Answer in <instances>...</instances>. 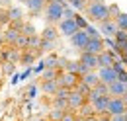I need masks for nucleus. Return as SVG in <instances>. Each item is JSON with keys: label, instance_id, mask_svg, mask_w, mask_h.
<instances>
[{"label": "nucleus", "instance_id": "c85d7f7f", "mask_svg": "<svg viewBox=\"0 0 127 121\" xmlns=\"http://www.w3.org/2000/svg\"><path fill=\"white\" fill-rule=\"evenodd\" d=\"M121 14V10H119V6L117 4H108V18L115 22V18Z\"/></svg>", "mask_w": 127, "mask_h": 121}, {"label": "nucleus", "instance_id": "4468645a", "mask_svg": "<svg viewBox=\"0 0 127 121\" xmlns=\"http://www.w3.org/2000/svg\"><path fill=\"white\" fill-rule=\"evenodd\" d=\"M100 35H106V39H110L115 35V31H117V26H115V22L113 20H106V22H102L100 24Z\"/></svg>", "mask_w": 127, "mask_h": 121}, {"label": "nucleus", "instance_id": "7c9ffc66", "mask_svg": "<svg viewBox=\"0 0 127 121\" xmlns=\"http://www.w3.org/2000/svg\"><path fill=\"white\" fill-rule=\"evenodd\" d=\"M57 74H59V70H55V68H45L43 74H41V80H57Z\"/></svg>", "mask_w": 127, "mask_h": 121}, {"label": "nucleus", "instance_id": "4be33fe9", "mask_svg": "<svg viewBox=\"0 0 127 121\" xmlns=\"http://www.w3.org/2000/svg\"><path fill=\"white\" fill-rule=\"evenodd\" d=\"M64 115V109H57V107H51L47 113V121H61Z\"/></svg>", "mask_w": 127, "mask_h": 121}, {"label": "nucleus", "instance_id": "58836bf2", "mask_svg": "<svg viewBox=\"0 0 127 121\" xmlns=\"http://www.w3.org/2000/svg\"><path fill=\"white\" fill-rule=\"evenodd\" d=\"M74 18V10L70 6H64L63 8V20H72Z\"/></svg>", "mask_w": 127, "mask_h": 121}, {"label": "nucleus", "instance_id": "79ce46f5", "mask_svg": "<svg viewBox=\"0 0 127 121\" xmlns=\"http://www.w3.org/2000/svg\"><path fill=\"white\" fill-rule=\"evenodd\" d=\"M68 94H70V92L64 90V88H59V90L55 92V96H57V98H68Z\"/></svg>", "mask_w": 127, "mask_h": 121}, {"label": "nucleus", "instance_id": "f03ea898", "mask_svg": "<svg viewBox=\"0 0 127 121\" xmlns=\"http://www.w3.org/2000/svg\"><path fill=\"white\" fill-rule=\"evenodd\" d=\"M86 18H90L92 22H106V20H110L108 18V4L106 2H96V4H88L86 6Z\"/></svg>", "mask_w": 127, "mask_h": 121}, {"label": "nucleus", "instance_id": "412c9836", "mask_svg": "<svg viewBox=\"0 0 127 121\" xmlns=\"http://www.w3.org/2000/svg\"><path fill=\"white\" fill-rule=\"evenodd\" d=\"M80 82H84L88 88H94L96 84L100 82V78H98V74H96V70H92V72H88V74L82 76V78H80Z\"/></svg>", "mask_w": 127, "mask_h": 121}, {"label": "nucleus", "instance_id": "2f4dec72", "mask_svg": "<svg viewBox=\"0 0 127 121\" xmlns=\"http://www.w3.org/2000/svg\"><path fill=\"white\" fill-rule=\"evenodd\" d=\"M22 35H26V37H32V35H37V31L33 28V24H24V28H22Z\"/></svg>", "mask_w": 127, "mask_h": 121}, {"label": "nucleus", "instance_id": "6e6552de", "mask_svg": "<svg viewBox=\"0 0 127 121\" xmlns=\"http://www.w3.org/2000/svg\"><path fill=\"white\" fill-rule=\"evenodd\" d=\"M102 51H106L104 37H100V39H88V43L84 47V53H90V55H100Z\"/></svg>", "mask_w": 127, "mask_h": 121}, {"label": "nucleus", "instance_id": "423d86ee", "mask_svg": "<svg viewBox=\"0 0 127 121\" xmlns=\"http://www.w3.org/2000/svg\"><path fill=\"white\" fill-rule=\"evenodd\" d=\"M94 109V115H106L108 113V106H110V96H100L90 104Z\"/></svg>", "mask_w": 127, "mask_h": 121}, {"label": "nucleus", "instance_id": "aec40b11", "mask_svg": "<svg viewBox=\"0 0 127 121\" xmlns=\"http://www.w3.org/2000/svg\"><path fill=\"white\" fill-rule=\"evenodd\" d=\"M39 88H41V92H43V94H49V96H55V92L59 90L57 80H41Z\"/></svg>", "mask_w": 127, "mask_h": 121}, {"label": "nucleus", "instance_id": "20e7f679", "mask_svg": "<svg viewBox=\"0 0 127 121\" xmlns=\"http://www.w3.org/2000/svg\"><path fill=\"white\" fill-rule=\"evenodd\" d=\"M127 109V104L123 102V98H110V106H108V115L115 117V115H123Z\"/></svg>", "mask_w": 127, "mask_h": 121}, {"label": "nucleus", "instance_id": "c9c22d12", "mask_svg": "<svg viewBox=\"0 0 127 121\" xmlns=\"http://www.w3.org/2000/svg\"><path fill=\"white\" fill-rule=\"evenodd\" d=\"M86 35H88V39H100V37H102V35H100V31L96 30V28H92V26H88V28H86Z\"/></svg>", "mask_w": 127, "mask_h": 121}, {"label": "nucleus", "instance_id": "37998d69", "mask_svg": "<svg viewBox=\"0 0 127 121\" xmlns=\"http://www.w3.org/2000/svg\"><path fill=\"white\" fill-rule=\"evenodd\" d=\"M96 119H98V121H111V117L106 113V115H96Z\"/></svg>", "mask_w": 127, "mask_h": 121}, {"label": "nucleus", "instance_id": "f704fd0d", "mask_svg": "<svg viewBox=\"0 0 127 121\" xmlns=\"http://www.w3.org/2000/svg\"><path fill=\"white\" fill-rule=\"evenodd\" d=\"M90 90H92V88H88V86H86L84 82H80V78H78V84H76V88H74V92H78L80 96H84V98H86V96L90 94Z\"/></svg>", "mask_w": 127, "mask_h": 121}, {"label": "nucleus", "instance_id": "5701e85b", "mask_svg": "<svg viewBox=\"0 0 127 121\" xmlns=\"http://www.w3.org/2000/svg\"><path fill=\"white\" fill-rule=\"evenodd\" d=\"M8 18H10V22H14V20H24V10L22 8H8Z\"/></svg>", "mask_w": 127, "mask_h": 121}, {"label": "nucleus", "instance_id": "a878e982", "mask_svg": "<svg viewBox=\"0 0 127 121\" xmlns=\"http://www.w3.org/2000/svg\"><path fill=\"white\" fill-rule=\"evenodd\" d=\"M115 26H117V30L127 31V14L125 12H121V14L115 18Z\"/></svg>", "mask_w": 127, "mask_h": 121}, {"label": "nucleus", "instance_id": "c03bdc74", "mask_svg": "<svg viewBox=\"0 0 127 121\" xmlns=\"http://www.w3.org/2000/svg\"><path fill=\"white\" fill-rule=\"evenodd\" d=\"M111 121H127L125 115H115V117H111Z\"/></svg>", "mask_w": 127, "mask_h": 121}, {"label": "nucleus", "instance_id": "a18cd8bd", "mask_svg": "<svg viewBox=\"0 0 127 121\" xmlns=\"http://www.w3.org/2000/svg\"><path fill=\"white\" fill-rule=\"evenodd\" d=\"M119 49H121V53H127V41H123V43L119 45Z\"/></svg>", "mask_w": 127, "mask_h": 121}, {"label": "nucleus", "instance_id": "0eeeda50", "mask_svg": "<svg viewBox=\"0 0 127 121\" xmlns=\"http://www.w3.org/2000/svg\"><path fill=\"white\" fill-rule=\"evenodd\" d=\"M57 30L61 31V35H64V37H72V35L78 31V28H76L74 20H61V22L57 24Z\"/></svg>", "mask_w": 127, "mask_h": 121}, {"label": "nucleus", "instance_id": "39448f33", "mask_svg": "<svg viewBox=\"0 0 127 121\" xmlns=\"http://www.w3.org/2000/svg\"><path fill=\"white\" fill-rule=\"evenodd\" d=\"M20 55H22V51H18L16 47H2L0 49V59L4 62L16 64V62H20Z\"/></svg>", "mask_w": 127, "mask_h": 121}, {"label": "nucleus", "instance_id": "3c124183", "mask_svg": "<svg viewBox=\"0 0 127 121\" xmlns=\"http://www.w3.org/2000/svg\"><path fill=\"white\" fill-rule=\"evenodd\" d=\"M61 2H63V4H66V2H68V4H70V2H72V0H61Z\"/></svg>", "mask_w": 127, "mask_h": 121}, {"label": "nucleus", "instance_id": "603ef678", "mask_svg": "<svg viewBox=\"0 0 127 121\" xmlns=\"http://www.w3.org/2000/svg\"><path fill=\"white\" fill-rule=\"evenodd\" d=\"M123 115H125V119H127V109H125V113H123Z\"/></svg>", "mask_w": 127, "mask_h": 121}, {"label": "nucleus", "instance_id": "473e14b6", "mask_svg": "<svg viewBox=\"0 0 127 121\" xmlns=\"http://www.w3.org/2000/svg\"><path fill=\"white\" fill-rule=\"evenodd\" d=\"M39 41H41L39 35H32V37H28V49H32V51L39 49Z\"/></svg>", "mask_w": 127, "mask_h": 121}, {"label": "nucleus", "instance_id": "bb28decb", "mask_svg": "<svg viewBox=\"0 0 127 121\" xmlns=\"http://www.w3.org/2000/svg\"><path fill=\"white\" fill-rule=\"evenodd\" d=\"M72 20H74V24H76V28H78V30H86V28L90 26V24H88V20H86L82 14H74Z\"/></svg>", "mask_w": 127, "mask_h": 121}, {"label": "nucleus", "instance_id": "5fc2aeb1", "mask_svg": "<svg viewBox=\"0 0 127 121\" xmlns=\"http://www.w3.org/2000/svg\"><path fill=\"white\" fill-rule=\"evenodd\" d=\"M39 121H47V117H45V119H39Z\"/></svg>", "mask_w": 127, "mask_h": 121}, {"label": "nucleus", "instance_id": "f8f14e48", "mask_svg": "<svg viewBox=\"0 0 127 121\" xmlns=\"http://www.w3.org/2000/svg\"><path fill=\"white\" fill-rule=\"evenodd\" d=\"M66 102H68V109H70V111H72V109H80L84 104H88V102H86V98H84V96H80L78 92H74V90L68 94Z\"/></svg>", "mask_w": 127, "mask_h": 121}, {"label": "nucleus", "instance_id": "ddd939ff", "mask_svg": "<svg viewBox=\"0 0 127 121\" xmlns=\"http://www.w3.org/2000/svg\"><path fill=\"white\" fill-rule=\"evenodd\" d=\"M78 62H82L84 66H88L90 70H98V55H90V53H84V51H80Z\"/></svg>", "mask_w": 127, "mask_h": 121}, {"label": "nucleus", "instance_id": "b1692460", "mask_svg": "<svg viewBox=\"0 0 127 121\" xmlns=\"http://www.w3.org/2000/svg\"><path fill=\"white\" fill-rule=\"evenodd\" d=\"M51 107H57V109H68V102H66V98H57V96H53V102H51Z\"/></svg>", "mask_w": 127, "mask_h": 121}, {"label": "nucleus", "instance_id": "864d4df0", "mask_svg": "<svg viewBox=\"0 0 127 121\" xmlns=\"http://www.w3.org/2000/svg\"><path fill=\"white\" fill-rule=\"evenodd\" d=\"M20 2H24V4H26V2H28V0H20Z\"/></svg>", "mask_w": 127, "mask_h": 121}, {"label": "nucleus", "instance_id": "1a4fd4ad", "mask_svg": "<svg viewBox=\"0 0 127 121\" xmlns=\"http://www.w3.org/2000/svg\"><path fill=\"white\" fill-rule=\"evenodd\" d=\"M113 60H117V55L110 51V49H106V51H102L100 55H98V68H108L113 64Z\"/></svg>", "mask_w": 127, "mask_h": 121}, {"label": "nucleus", "instance_id": "de8ad7c7", "mask_svg": "<svg viewBox=\"0 0 127 121\" xmlns=\"http://www.w3.org/2000/svg\"><path fill=\"white\" fill-rule=\"evenodd\" d=\"M28 94H30V98H33V94H35V86H32V88H30V92H28Z\"/></svg>", "mask_w": 127, "mask_h": 121}, {"label": "nucleus", "instance_id": "2eb2a0df", "mask_svg": "<svg viewBox=\"0 0 127 121\" xmlns=\"http://www.w3.org/2000/svg\"><path fill=\"white\" fill-rule=\"evenodd\" d=\"M125 88H127V84L119 82V80H115V82H111L110 86H108V94H110V98H123Z\"/></svg>", "mask_w": 127, "mask_h": 121}, {"label": "nucleus", "instance_id": "7ed1b4c3", "mask_svg": "<svg viewBox=\"0 0 127 121\" xmlns=\"http://www.w3.org/2000/svg\"><path fill=\"white\" fill-rule=\"evenodd\" d=\"M76 84H78V76L76 74H70V72H64V70H61L57 74V86L59 88H64V90L72 92L76 88Z\"/></svg>", "mask_w": 127, "mask_h": 121}, {"label": "nucleus", "instance_id": "8fccbe9b", "mask_svg": "<svg viewBox=\"0 0 127 121\" xmlns=\"http://www.w3.org/2000/svg\"><path fill=\"white\" fill-rule=\"evenodd\" d=\"M96 2H104V0H88V4H96Z\"/></svg>", "mask_w": 127, "mask_h": 121}, {"label": "nucleus", "instance_id": "c756f323", "mask_svg": "<svg viewBox=\"0 0 127 121\" xmlns=\"http://www.w3.org/2000/svg\"><path fill=\"white\" fill-rule=\"evenodd\" d=\"M63 70L64 72H70V74H76L78 72V60H66Z\"/></svg>", "mask_w": 127, "mask_h": 121}, {"label": "nucleus", "instance_id": "a211bd4d", "mask_svg": "<svg viewBox=\"0 0 127 121\" xmlns=\"http://www.w3.org/2000/svg\"><path fill=\"white\" fill-rule=\"evenodd\" d=\"M2 37H4V45H8V47H14L16 39L20 37V31L12 30V28H6V30L2 31Z\"/></svg>", "mask_w": 127, "mask_h": 121}, {"label": "nucleus", "instance_id": "09e8293b", "mask_svg": "<svg viewBox=\"0 0 127 121\" xmlns=\"http://www.w3.org/2000/svg\"><path fill=\"white\" fill-rule=\"evenodd\" d=\"M4 47V37H2V33H0V49Z\"/></svg>", "mask_w": 127, "mask_h": 121}, {"label": "nucleus", "instance_id": "49530a36", "mask_svg": "<svg viewBox=\"0 0 127 121\" xmlns=\"http://www.w3.org/2000/svg\"><path fill=\"white\" fill-rule=\"evenodd\" d=\"M82 119H84V121H98V119H96V115H90V117H82Z\"/></svg>", "mask_w": 127, "mask_h": 121}, {"label": "nucleus", "instance_id": "ea45409f", "mask_svg": "<svg viewBox=\"0 0 127 121\" xmlns=\"http://www.w3.org/2000/svg\"><path fill=\"white\" fill-rule=\"evenodd\" d=\"M76 117H78V115H76L74 111L66 109V111H64V115H63V119H61V121H76Z\"/></svg>", "mask_w": 127, "mask_h": 121}, {"label": "nucleus", "instance_id": "a19ab883", "mask_svg": "<svg viewBox=\"0 0 127 121\" xmlns=\"http://www.w3.org/2000/svg\"><path fill=\"white\" fill-rule=\"evenodd\" d=\"M2 68H4V74H12V72H14V64H12V62H4Z\"/></svg>", "mask_w": 127, "mask_h": 121}, {"label": "nucleus", "instance_id": "393cba45", "mask_svg": "<svg viewBox=\"0 0 127 121\" xmlns=\"http://www.w3.org/2000/svg\"><path fill=\"white\" fill-rule=\"evenodd\" d=\"M90 92H92L94 96H110V94H108V86H106L104 82H98Z\"/></svg>", "mask_w": 127, "mask_h": 121}, {"label": "nucleus", "instance_id": "f3484780", "mask_svg": "<svg viewBox=\"0 0 127 121\" xmlns=\"http://www.w3.org/2000/svg\"><path fill=\"white\" fill-rule=\"evenodd\" d=\"M45 4H47V0H28L26 2V6H28V10H30V14H41L43 10H45Z\"/></svg>", "mask_w": 127, "mask_h": 121}, {"label": "nucleus", "instance_id": "cd10ccee", "mask_svg": "<svg viewBox=\"0 0 127 121\" xmlns=\"http://www.w3.org/2000/svg\"><path fill=\"white\" fill-rule=\"evenodd\" d=\"M57 62H59V57H57V55H49L47 59L43 60V66H45V68H55V70H57Z\"/></svg>", "mask_w": 127, "mask_h": 121}, {"label": "nucleus", "instance_id": "9d476101", "mask_svg": "<svg viewBox=\"0 0 127 121\" xmlns=\"http://www.w3.org/2000/svg\"><path fill=\"white\" fill-rule=\"evenodd\" d=\"M96 74H98V78H100V82H104L106 86H110L111 82H115V80H117V74L113 72V68H111V66H108V68H98V70H96Z\"/></svg>", "mask_w": 127, "mask_h": 121}, {"label": "nucleus", "instance_id": "f257e3e1", "mask_svg": "<svg viewBox=\"0 0 127 121\" xmlns=\"http://www.w3.org/2000/svg\"><path fill=\"white\" fill-rule=\"evenodd\" d=\"M63 8L64 4L61 0H47V4H45V22H47V26H55L63 20Z\"/></svg>", "mask_w": 127, "mask_h": 121}, {"label": "nucleus", "instance_id": "e433bc0d", "mask_svg": "<svg viewBox=\"0 0 127 121\" xmlns=\"http://www.w3.org/2000/svg\"><path fill=\"white\" fill-rule=\"evenodd\" d=\"M51 49H55V43H53V41H45V39L39 41V51H41V53H43V51H51Z\"/></svg>", "mask_w": 127, "mask_h": 121}, {"label": "nucleus", "instance_id": "4c0bfd02", "mask_svg": "<svg viewBox=\"0 0 127 121\" xmlns=\"http://www.w3.org/2000/svg\"><path fill=\"white\" fill-rule=\"evenodd\" d=\"M70 8H72V10H78V12H84V10H86V4H84L82 0H72V2H70Z\"/></svg>", "mask_w": 127, "mask_h": 121}, {"label": "nucleus", "instance_id": "dca6fc26", "mask_svg": "<svg viewBox=\"0 0 127 121\" xmlns=\"http://www.w3.org/2000/svg\"><path fill=\"white\" fill-rule=\"evenodd\" d=\"M39 55H41L39 49H35V51H32V49H24L22 55H20V62H22V64H33Z\"/></svg>", "mask_w": 127, "mask_h": 121}, {"label": "nucleus", "instance_id": "9b49d317", "mask_svg": "<svg viewBox=\"0 0 127 121\" xmlns=\"http://www.w3.org/2000/svg\"><path fill=\"white\" fill-rule=\"evenodd\" d=\"M86 43H88V35H86L84 30H78L72 37H70V45L74 47V49H78V51H84Z\"/></svg>", "mask_w": 127, "mask_h": 121}, {"label": "nucleus", "instance_id": "6e6d98bb", "mask_svg": "<svg viewBox=\"0 0 127 121\" xmlns=\"http://www.w3.org/2000/svg\"><path fill=\"white\" fill-rule=\"evenodd\" d=\"M0 4H2V0H0Z\"/></svg>", "mask_w": 127, "mask_h": 121}, {"label": "nucleus", "instance_id": "6ab92c4d", "mask_svg": "<svg viewBox=\"0 0 127 121\" xmlns=\"http://www.w3.org/2000/svg\"><path fill=\"white\" fill-rule=\"evenodd\" d=\"M39 37L45 39V41H53V43H57V39H59V30H57L55 26H47L45 30L41 31Z\"/></svg>", "mask_w": 127, "mask_h": 121}, {"label": "nucleus", "instance_id": "72a5a7b5", "mask_svg": "<svg viewBox=\"0 0 127 121\" xmlns=\"http://www.w3.org/2000/svg\"><path fill=\"white\" fill-rule=\"evenodd\" d=\"M123 41H127V31L117 30V31H115V35H113V43H115V45H121Z\"/></svg>", "mask_w": 127, "mask_h": 121}]
</instances>
